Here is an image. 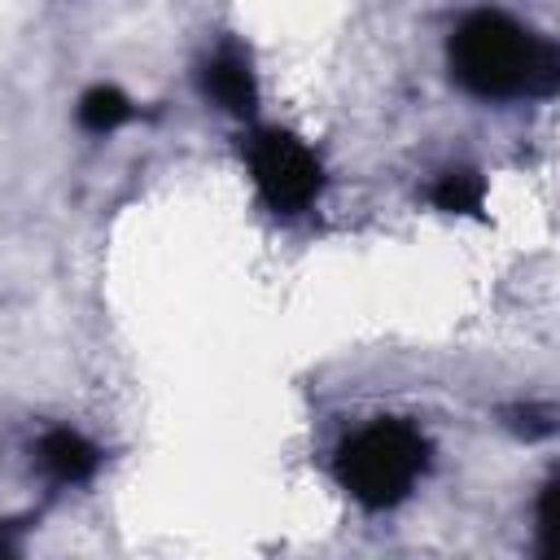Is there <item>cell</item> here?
I'll return each instance as SVG.
<instances>
[{"label": "cell", "mask_w": 560, "mask_h": 560, "mask_svg": "<svg viewBox=\"0 0 560 560\" xmlns=\"http://www.w3.org/2000/svg\"><path fill=\"white\" fill-rule=\"evenodd\" d=\"M249 166H254L258 192L280 214H298L319 197V184H324L319 158L289 131H276V127L258 131L249 144Z\"/></svg>", "instance_id": "3957f363"}, {"label": "cell", "mask_w": 560, "mask_h": 560, "mask_svg": "<svg viewBox=\"0 0 560 560\" xmlns=\"http://www.w3.org/2000/svg\"><path fill=\"white\" fill-rule=\"evenodd\" d=\"M131 118V101L118 92V88H92L83 101H79V122L88 127V131H114V127H122Z\"/></svg>", "instance_id": "8992f818"}, {"label": "cell", "mask_w": 560, "mask_h": 560, "mask_svg": "<svg viewBox=\"0 0 560 560\" xmlns=\"http://www.w3.org/2000/svg\"><path fill=\"white\" fill-rule=\"evenodd\" d=\"M39 464H44L57 481L74 486V481H88V477L96 472L101 451H96L83 433H74V429H52V433H44V442H39Z\"/></svg>", "instance_id": "277c9868"}, {"label": "cell", "mask_w": 560, "mask_h": 560, "mask_svg": "<svg viewBox=\"0 0 560 560\" xmlns=\"http://www.w3.org/2000/svg\"><path fill=\"white\" fill-rule=\"evenodd\" d=\"M429 442L407 420H376L350 433L337 451V481L363 508H394L424 472Z\"/></svg>", "instance_id": "7a4b0ae2"}, {"label": "cell", "mask_w": 560, "mask_h": 560, "mask_svg": "<svg viewBox=\"0 0 560 560\" xmlns=\"http://www.w3.org/2000/svg\"><path fill=\"white\" fill-rule=\"evenodd\" d=\"M551 499H556V481H547V486H542V503H538V529H542V547H547V551H551V538H556Z\"/></svg>", "instance_id": "ba28073f"}, {"label": "cell", "mask_w": 560, "mask_h": 560, "mask_svg": "<svg viewBox=\"0 0 560 560\" xmlns=\"http://www.w3.org/2000/svg\"><path fill=\"white\" fill-rule=\"evenodd\" d=\"M481 197H486V184L472 171H451V175H442L433 184V206L451 210V214H477Z\"/></svg>", "instance_id": "52a82bcc"}, {"label": "cell", "mask_w": 560, "mask_h": 560, "mask_svg": "<svg viewBox=\"0 0 560 560\" xmlns=\"http://www.w3.org/2000/svg\"><path fill=\"white\" fill-rule=\"evenodd\" d=\"M206 92L232 109V114H249L254 101H258V88H254V74H249V61L241 52H219L210 66H206Z\"/></svg>", "instance_id": "5b68a950"}, {"label": "cell", "mask_w": 560, "mask_h": 560, "mask_svg": "<svg viewBox=\"0 0 560 560\" xmlns=\"http://www.w3.org/2000/svg\"><path fill=\"white\" fill-rule=\"evenodd\" d=\"M451 70L477 96H551L560 57L547 39H538L508 13L477 9L451 35Z\"/></svg>", "instance_id": "6da1fadb"}]
</instances>
